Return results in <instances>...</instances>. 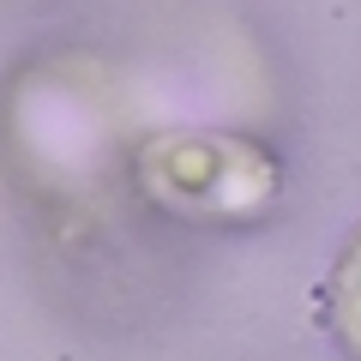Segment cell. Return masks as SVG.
I'll return each instance as SVG.
<instances>
[{"label": "cell", "mask_w": 361, "mask_h": 361, "mask_svg": "<svg viewBox=\"0 0 361 361\" xmlns=\"http://www.w3.org/2000/svg\"><path fill=\"white\" fill-rule=\"evenodd\" d=\"M145 187L180 217H247L271 205L277 193V163L259 145L229 133H193V139H157L145 151Z\"/></svg>", "instance_id": "6da1fadb"}, {"label": "cell", "mask_w": 361, "mask_h": 361, "mask_svg": "<svg viewBox=\"0 0 361 361\" xmlns=\"http://www.w3.org/2000/svg\"><path fill=\"white\" fill-rule=\"evenodd\" d=\"M319 319H325V331L361 361V223H355L349 247L337 253L331 277H325V289H319Z\"/></svg>", "instance_id": "7a4b0ae2"}]
</instances>
